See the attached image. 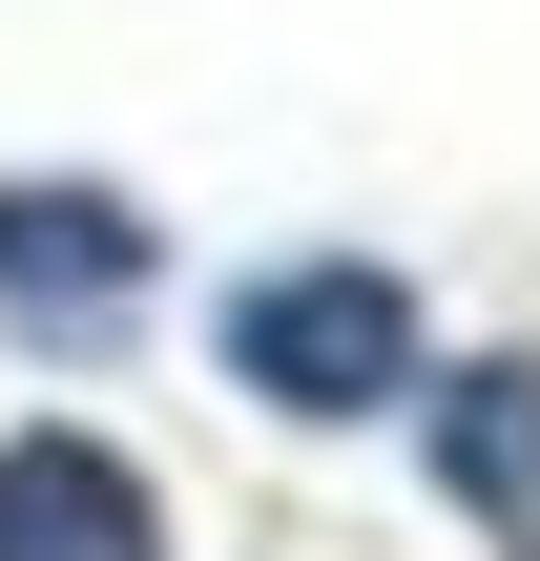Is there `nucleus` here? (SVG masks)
I'll list each match as a JSON object with an SVG mask.
<instances>
[{
  "instance_id": "obj_1",
  "label": "nucleus",
  "mask_w": 540,
  "mask_h": 561,
  "mask_svg": "<svg viewBox=\"0 0 540 561\" xmlns=\"http://www.w3.org/2000/svg\"><path fill=\"white\" fill-rule=\"evenodd\" d=\"M229 375L271 416H395L416 396V291L375 250H312V271H250L229 291Z\"/></svg>"
},
{
  "instance_id": "obj_2",
  "label": "nucleus",
  "mask_w": 540,
  "mask_h": 561,
  "mask_svg": "<svg viewBox=\"0 0 540 561\" xmlns=\"http://www.w3.org/2000/svg\"><path fill=\"white\" fill-rule=\"evenodd\" d=\"M0 312H21V333L146 312V208H125V187H62V167H0Z\"/></svg>"
},
{
  "instance_id": "obj_3",
  "label": "nucleus",
  "mask_w": 540,
  "mask_h": 561,
  "mask_svg": "<svg viewBox=\"0 0 540 561\" xmlns=\"http://www.w3.org/2000/svg\"><path fill=\"white\" fill-rule=\"evenodd\" d=\"M416 437H437V500L499 561H540V354H416Z\"/></svg>"
},
{
  "instance_id": "obj_4",
  "label": "nucleus",
  "mask_w": 540,
  "mask_h": 561,
  "mask_svg": "<svg viewBox=\"0 0 540 561\" xmlns=\"http://www.w3.org/2000/svg\"><path fill=\"white\" fill-rule=\"evenodd\" d=\"M0 561H166V520L104 437H0Z\"/></svg>"
}]
</instances>
